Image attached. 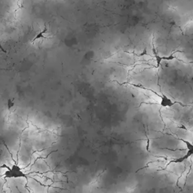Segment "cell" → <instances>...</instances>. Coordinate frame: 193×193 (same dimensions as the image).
<instances>
[{"instance_id":"1","label":"cell","mask_w":193,"mask_h":193,"mask_svg":"<svg viewBox=\"0 0 193 193\" xmlns=\"http://www.w3.org/2000/svg\"><path fill=\"white\" fill-rule=\"evenodd\" d=\"M180 141H182L183 143H184L186 145V153L184 154L183 156L179 157V158H177L176 159L173 160V161H170L169 164H181L183 161H185L186 160L189 159V158L193 156V143L190 142L189 140H186L183 139H179Z\"/></svg>"},{"instance_id":"2","label":"cell","mask_w":193,"mask_h":193,"mask_svg":"<svg viewBox=\"0 0 193 193\" xmlns=\"http://www.w3.org/2000/svg\"><path fill=\"white\" fill-rule=\"evenodd\" d=\"M161 100H160V105L163 108H171L176 104V102L172 101L171 98H169L166 94H162L161 96Z\"/></svg>"},{"instance_id":"3","label":"cell","mask_w":193,"mask_h":193,"mask_svg":"<svg viewBox=\"0 0 193 193\" xmlns=\"http://www.w3.org/2000/svg\"><path fill=\"white\" fill-rule=\"evenodd\" d=\"M155 61H156L157 67H159L160 64H161V61H173L176 58V56H174V54H171L170 56H160L159 54H158L157 53H155Z\"/></svg>"},{"instance_id":"4","label":"cell","mask_w":193,"mask_h":193,"mask_svg":"<svg viewBox=\"0 0 193 193\" xmlns=\"http://www.w3.org/2000/svg\"><path fill=\"white\" fill-rule=\"evenodd\" d=\"M46 31H47V29H46V28H45V30H44L42 31V32L39 33H38V35H37L36 36H35V38H34L33 41H35V40H36V39H38V38H42V37H44L43 34L45 33H46Z\"/></svg>"}]
</instances>
